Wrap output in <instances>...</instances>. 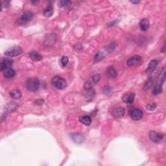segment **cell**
Returning <instances> with one entry per match:
<instances>
[{"label": "cell", "instance_id": "cell-1", "mask_svg": "<svg viewBox=\"0 0 166 166\" xmlns=\"http://www.w3.org/2000/svg\"><path fill=\"white\" fill-rule=\"evenodd\" d=\"M25 86L30 92H36L40 87V81L38 78H29L25 83Z\"/></svg>", "mask_w": 166, "mask_h": 166}, {"label": "cell", "instance_id": "cell-2", "mask_svg": "<svg viewBox=\"0 0 166 166\" xmlns=\"http://www.w3.org/2000/svg\"><path fill=\"white\" fill-rule=\"evenodd\" d=\"M51 84L58 90H63L67 86V82L61 77L55 76L51 80Z\"/></svg>", "mask_w": 166, "mask_h": 166}, {"label": "cell", "instance_id": "cell-3", "mask_svg": "<svg viewBox=\"0 0 166 166\" xmlns=\"http://www.w3.org/2000/svg\"><path fill=\"white\" fill-rule=\"evenodd\" d=\"M100 79H101L100 74L94 75L91 77L86 82L85 85H84V88H85L86 90L92 89L93 86L97 85V83L99 81Z\"/></svg>", "mask_w": 166, "mask_h": 166}, {"label": "cell", "instance_id": "cell-4", "mask_svg": "<svg viewBox=\"0 0 166 166\" xmlns=\"http://www.w3.org/2000/svg\"><path fill=\"white\" fill-rule=\"evenodd\" d=\"M34 14L31 11H27L21 16V17L17 20V23L18 25H24L27 22H29L33 17Z\"/></svg>", "mask_w": 166, "mask_h": 166}, {"label": "cell", "instance_id": "cell-5", "mask_svg": "<svg viewBox=\"0 0 166 166\" xmlns=\"http://www.w3.org/2000/svg\"><path fill=\"white\" fill-rule=\"evenodd\" d=\"M22 49L18 46H14L9 48L5 52V55L8 57H14L20 55L22 53Z\"/></svg>", "mask_w": 166, "mask_h": 166}, {"label": "cell", "instance_id": "cell-6", "mask_svg": "<svg viewBox=\"0 0 166 166\" xmlns=\"http://www.w3.org/2000/svg\"><path fill=\"white\" fill-rule=\"evenodd\" d=\"M142 62H143V59H142V57H140L139 55H134L130 58H128L127 60V66L129 67L138 66L141 65L142 64Z\"/></svg>", "mask_w": 166, "mask_h": 166}, {"label": "cell", "instance_id": "cell-7", "mask_svg": "<svg viewBox=\"0 0 166 166\" xmlns=\"http://www.w3.org/2000/svg\"><path fill=\"white\" fill-rule=\"evenodd\" d=\"M149 136L152 142L156 144L160 143L163 138V134H160V133L158 132L154 131V130H151V131L149 132Z\"/></svg>", "mask_w": 166, "mask_h": 166}, {"label": "cell", "instance_id": "cell-8", "mask_svg": "<svg viewBox=\"0 0 166 166\" xmlns=\"http://www.w3.org/2000/svg\"><path fill=\"white\" fill-rule=\"evenodd\" d=\"M130 116L133 120L138 121L141 120L142 117H143V112H142L141 110L134 108L130 111Z\"/></svg>", "mask_w": 166, "mask_h": 166}, {"label": "cell", "instance_id": "cell-9", "mask_svg": "<svg viewBox=\"0 0 166 166\" xmlns=\"http://www.w3.org/2000/svg\"><path fill=\"white\" fill-rule=\"evenodd\" d=\"M13 64V60L11 59V58H3V59H2L1 62V65H0V67H1V71H3V70H5V69L11 67Z\"/></svg>", "mask_w": 166, "mask_h": 166}, {"label": "cell", "instance_id": "cell-10", "mask_svg": "<svg viewBox=\"0 0 166 166\" xmlns=\"http://www.w3.org/2000/svg\"><path fill=\"white\" fill-rule=\"evenodd\" d=\"M56 42V35L55 34H50L46 36L44 45L48 47H51L54 45Z\"/></svg>", "mask_w": 166, "mask_h": 166}, {"label": "cell", "instance_id": "cell-11", "mask_svg": "<svg viewBox=\"0 0 166 166\" xmlns=\"http://www.w3.org/2000/svg\"><path fill=\"white\" fill-rule=\"evenodd\" d=\"M71 137L72 140H73V142L78 144H82L85 140V136L83 134H81V133H74V134L71 135Z\"/></svg>", "mask_w": 166, "mask_h": 166}, {"label": "cell", "instance_id": "cell-12", "mask_svg": "<svg viewBox=\"0 0 166 166\" xmlns=\"http://www.w3.org/2000/svg\"><path fill=\"white\" fill-rule=\"evenodd\" d=\"M125 110L123 107L118 106L113 110V115L117 118H120L125 115Z\"/></svg>", "mask_w": 166, "mask_h": 166}, {"label": "cell", "instance_id": "cell-13", "mask_svg": "<svg viewBox=\"0 0 166 166\" xmlns=\"http://www.w3.org/2000/svg\"><path fill=\"white\" fill-rule=\"evenodd\" d=\"M135 98V93H126L122 97V100L123 102L127 103L128 104H131L134 102Z\"/></svg>", "mask_w": 166, "mask_h": 166}, {"label": "cell", "instance_id": "cell-14", "mask_svg": "<svg viewBox=\"0 0 166 166\" xmlns=\"http://www.w3.org/2000/svg\"><path fill=\"white\" fill-rule=\"evenodd\" d=\"M17 108H18L17 103H16L15 102H10L6 105L5 107V112L6 114L10 113V112L16 110Z\"/></svg>", "mask_w": 166, "mask_h": 166}, {"label": "cell", "instance_id": "cell-15", "mask_svg": "<svg viewBox=\"0 0 166 166\" xmlns=\"http://www.w3.org/2000/svg\"><path fill=\"white\" fill-rule=\"evenodd\" d=\"M3 75L7 79H11L14 77L16 75V72L15 70L11 67H9V68L5 69L3 71Z\"/></svg>", "mask_w": 166, "mask_h": 166}, {"label": "cell", "instance_id": "cell-16", "mask_svg": "<svg viewBox=\"0 0 166 166\" xmlns=\"http://www.w3.org/2000/svg\"><path fill=\"white\" fill-rule=\"evenodd\" d=\"M106 75L108 78H115L117 77V71L113 66H110L106 70Z\"/></svg>", "mask_w": 166, "mask_h": 166}, {"label": "cell", "instance_id": "cell-17", "mask_svg": "<svg viewBox=\"0 0 166 166\" xmlns=\"http://www.w3.org/2000/svg\"><path fill=\"white\" fill-rule=\"evenodd\" d=\"M140 28L142 31H147L149 28V22L146 18H143L140 22Z\"/></svg>", "mask_w": 166, "mask_h": 166}, {"label": "cell", "instance_id": "cell-18", "mask_svg": "<svg viewBox=\"0 0 166 166\" xmlns=\"http://www.w3.org/2000/svg\"><path fill=\"white\" fill-rule=\"evenodd\" d=\"M158 64V60H156V59H154V60H152L150 61V62L149 63V65L148 66H147V68L146 70V72L147 73H150V72H152L155 69V68L157 66V65Z\"/></svg>", "mask_w": 166, "mask_h": 166}, {"label": "cell", "instance_id": "cell-19", "mask_svg": "<svg viewBox=\"0 0 166 166\" xmlns=\"http://www.w3.org/2000/svg\"><path fill=\"white\" fill-rule=\"evenodd\" d=\"M88 91L86 92L85 94L86 99H87L88 101H90L93 99V98L95 96V90L94 89H90V90H87Z\"/></svg>", "mask_w": 166, "mask_h": 166}, {"label": "cell", "instance_id": "cell-20", "mask_svg": "<svg viewBox=\"0 0 166 166\" xmlns=\"http://www.w3.org/2000/svg\"><path fill=\"white\" fill-rule=\"evenodd\" d=\"M79 121L86 126H89L92 123V119L88 116H84L79 117Z\"/></svg>", "mask_w": 166, "mask_h": 166}, {"label": "cell", "instance_id": "cell-21", "mask_svg": "<svg viewBox=\"0 0 166 166\" xmlns=\"http://www.w3.org/2000/svg\"><path fill=\"white\" fill-rule=\"evenodd\" d=\"M29 57L32 60H33L34 61H40L42 59V55L39 54L36 51H31L29 53Z\"/></svg>", "mask_w": 166, "mask_h": 166}, {"label": "cell", "instance_id": "cell-22", "mask_svg": "<svg viewBox=\"0 0 166 166\" xmlns=\"http://www.w3.org/2000/svg\"><path fill=\"white\" fill-rule=\"evenodd\" d=\"M10 95L13 99H18L22 97V92L19 90H18V89H15V90H13L10 92Z\"/></svg>", "mask_w": 166, "mask_h": 166}, {"label": "cell", "instance_id": "cell-23", "mask_svg": "<svg viewBox=\"0 0 166 166\" xmlns=\"http://www.w3.org/2000/svg\"><path fill=\"white\" fill-rule=\"evenodd\" d=\"M53 12H54V11H53V6L50 5H49L48 7L47 8L45 11H44V15L46 17H48V18L51 17V16L53 15Z\"/></svg>", "mask_w": 166, "mask_h": 166}, {"label": "cell", "instance_id": "cell-24", "mask_svg": "<svg viewBox=\"0 0 166 166\" xmlns=\"http://www.w3.org/2000/svg\"><path fill=\"white\" fill-rule=\"evenodd\" d=\"M162 86L160 85H158L157 84V85L155 86V87L153 88V94L155 95H158L162 93Z\"/></svg>", "mask_w": 166, "mask_h": 166}, {"label": "cell", "instance_id": "cell-25", "mask_svg": "<svg viewBox=\"0 0 166 166\" xmlns=\"http://www.w3.org/2000/svg\"><path fill=\"white\" fill-rule=\"evenodd\" d=\"M104 55L103 54V53L102 51H99V52H98L95 56L94 61L95 62H99L100 61V60H101L103 58H104Z\"/></svg>", "mask_w": 166, "mask_h": 166}, {"label": "cell", "instance_id": "cell-26", "mask_svg": "<svg viewBox=\"0 0 166 166\" xmlns=\"http://www.w3.org/2000/svg\"><path fill=\"white\" fill-rule=\"evenodd\" d=\"M153 83H154V79L153 77L149 78L145 83V84L144 87V90H147V89H149L152 85H153Z\"/></svg>", "mask_w": 166, "mask_h": 166}, {"label": "cell", "instance_id": "cell-27", "mask_svg": "<svg viewBox=\"0 0 166 166\" xmlns=\"http://www.w3.org/2000/svg\"><path fill=\"white\" fill-rule=\"evenodd\" d=\"M69 62V58L67 56H63L61 58V64L62 67H65Z\"/></svg>", "mask_w": 166, "mask_h": 166}, {"label": "cell", "instance_id": "cell-28", "mask_svg": "<svg viewBox=\"0 0 166 166\" xmlns=\"http://www.w3.org/2000/svg\"><path fill=\"white\" fill-rule=\"evenodd\" d=\"M70 3H71L70 1H60L59 2L60 7H67L69 5Z\"/></svg>", "mask_w": 166, "mask_h": 166}, {"label": "cell", "instance_id": "cell-29", "mask_svg": "<svg viewBox=\"0 0 166 166\" xmlns=\"http://www.w3.org/2000/svg\"><path fill=\"white\" fill-rule=\"evenodd\" d=\"M156 107V104L155 103H152V104H148L147 105V109L148 110H153Z\"/></svg>", "mask_w": 166, "mask_h": 166}, {"label": "cell", "instance_id": "cell-30", "mask_svg": "<svg viewBox=\"0 0 166 166\" xmlns=\"http://www.w3.org/2000/svg\"><path fill=\"white\" fill-rule=\"evenodd\" d=\"M112 92V88L109 86H105L104 88H103V92L105 93V94H109L110 93Z\"/></svg>", "mask_w": 166, "mask_h": 166}, {"label": "cell", "instance_id": "cell-31", "mask_svg": "<svg viewBox=\"0 0 166 166\" xmlns=\"http://www.w3.org/2000/svg\"><path fill=\"white\" fill-rule=\"evenodd\" d=\"M116 48V44H112L110 46H109L108 47V48H107V50L109 52H112V51H113L114 50H115Z\"/></svg>", "mask_w": 166, "mask_h": 166}, {"label": "cell", "instance_id": "cell-32", "mask_svg": "<svg viewBox=\"0 0 166 166\" xmlns=\"http://www.w3.org/2000/svg\"><path fill=\"white\" fill-rule=\"evenodd\" d=\"M36 104H38V105H42V103H44L43 101H42V100H38V101H36Z\"/></svg>", "mask_w": 166, "mask_h": 166}, {"label": "cell", "instance_id": "cell-33", "mask_svg": "<svg viewBox=\"0 0 166 166\" xmlns=\"http://www.w3.org/2000/svg\"><path fill=\"white\" fill-rule=\"evenodd\" d=\"M4 4H5V7L7 8V7H9V4H10V1H5V2H4Z\"/></svg>", "mask_w": 166, "mask_h": 166}, {"label": "cell", "instance_id": "cell-34", "mask_svg": "<svg viewBox=\"0 0 166 166\" xmlns=\"http://www.w3.org/2000/svg\"><path fill=\"white\" fill-rule=\"evenodd\" d=\"M165 51V44H164V45H163V47H162V50H161V52L164 53Z\"/></svg>", "mask_w": 166, "mask_h": 166}, {"label": "cell", "instance_id": "cell-35", "mask_svg": "<svg viewBox=\"0 0 166 166\" xmlns=\"http://www.w3.org/2000/svg\"><path fill=\"white\" fill-rule=\"evenodd\" d=\"M130 2H131V3H134V4H137V3H140V1H131Z\"/></svg>", "mask_w": 166, "mask_h": 166}, {"label": "cell", "instance_id": "cell-36", "mask_svg": "<svg viewBox=\"0 0 166 166\" xmlns=\"http://www.w3.org/2000/svg\"><path fill=\"white\" fill-rule=\"evenodd\" d=\"M38 1H32V3H38Z\"/></svg>", "mask_w": 166, "mask_h": 166}]
</instances>
